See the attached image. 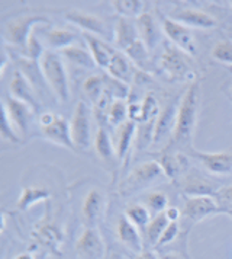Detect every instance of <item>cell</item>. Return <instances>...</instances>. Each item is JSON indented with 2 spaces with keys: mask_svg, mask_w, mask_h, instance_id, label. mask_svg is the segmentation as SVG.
<instances>
[{
  "mask_svg": "<svg viewBox=\"0 0 232 259\" xmlns=\"http://www.w3.org/2000/svg\"><path fill=\"white\" fill-rule=\"evenodd\" d=\"M115 42L119 51H125L128 47H131L137 39H139L137 22L128 18H119L115 25Z\"/></svg>",
  "mask_w": 232,
  "mask_h": 259,
  "instance_id": "d4e9b609",
  "label": "cell"
},
{
  "mask_svg": "<svg viewBox=\"0 0 232 259\" xmlns=\"http://www.w3.org/2000/svg\"><path fill=\"white\" fill-rule=\"evenodd\" d=\"M18 67H19V71L26 77V80L32 84V88L36 91V94L41 95L45 92L48 84H46L45 79H44V74H42L38 60L19 59L18 60Z\"/></svg>",
  "mask_w": 232,
  "mask_h": 259,
  "instance_id": "484cf974",
  "label": "cell"
},
{
  "mask_svg": "<svg viewBox=\"0 0 232 259\" xmlns=\"http://www.w3.org/2000/svg\"><path fill=\"white\" fill-rule=\"evenodd\" d=\"M26 54H28V59L32 60H39L42 57V54L45 53L44 48H42V44L39 42V39L35 35V31L32 32V35L29 36L28 39V44H26Z\"/></svg>",
  "mask_w": 232,
  "mask_h": 259,
  "instance_id": "ee69618b",
  "label": "cell"
},
{
  "mask_svg": "<svg viewBox=\"0 0 232 259\" xmlns=\"http://www.w3.org/2000/svg\"><path fill=\"white\" fill-rule=\"evenodd\" d=\"M112 125H121L124 124L125 121H128V105L125 104V101H121V99H115L112 102V105L107 111V118H106Z\"/></svg>",
  "mask_w": 232,
  "mask_h": 259,
  "instance_id": "8d00e7d4",
  "label": "cell"
},
{
  "mask_svg": "<svg viewBox=\"0 0 232 259\" xmlns=\"http://www.w3.org/2000/svg\"><path fill=\"white\" fill-rule=\"evenodd\" d=\"M60 53H61V56L64 59L69 60L70 63H73V64H76L79 67H83V69L90 70V69H94L97 66L94 59H93L92 53L89 50H86V48L77 46V44H73L70 47L64 48Z\"/></svg>",
  "mask_w": 232,
  "mask_h": 259,
  "instance_id": "83f0119b",
  "label": "cell"
},
{
  "mask_svg": "<svg viewBox=\"0 0 232 259\" xmlns=\"http://www.w3.org/2000/svg\"><path fill=\"white\" fill-rule=\"evenodd\" d=\"M164 179H167V177L157 160L144 162L135 166L128 174V177L121 181V184L118 185V192L122 197H131L151 185L160 184Z\"/></svg>",
  "mask_w": 232,
  "mask_h": 259,
  "instance_id": "7a4b0ae2",
  "label": "cell"
},
{
  "mask_svg": "<svg viewBox=\"0 0 232 259\" xmlns=\"http://www.w3.org/2000/svg\"><path fill=\"white\" fill-rule=\"evenodd\" d=\"M231 5H232V3H231Z\"/></svg>",
  "mask_w": 232,
  "mask_h": 259,
  "instance_id": "680465c9",
  "label": "cell"
},
{
  "mask_svg": "<svg viewBox=\"0 0 232 259\" xmlns=\"http://www.w3.org/2000/svg\"><path fill=\"white\" fill-rule=\"evenodd\" d=\"M39 66L48 88L61 102H67L70 96L69 77L61 56L51 50L45 51L39 59Z\"/></svg>",
  "mask_w": 232,
  "mask_h": 259,
  "instance_id": "3957f363",
  "label": "cell"
},
{
  "mask_svg": "<svg viewBox=\"0 0 232 259\" xmlns=\"http://www.w3.org/2000/svg\"><path fill=\"white\" fill-rule=\"evenodd\" d=\"M215 200L218 201L219 207L222 208V212H226L232 208V184L228 187H223L218 191Z\"/></svg>",
  "mask_w": 232,
  "mask_h": 259,
  "instance_id": "bcb514c9",
  "label": "cell"
},
{
  "mask_svg": "<svg viewBox=\"0 0 232 259\" xmlns=\"http://www.w3.org/2000/svg\"><path fill=\"white\" fill-rule=\"evenodd\" d=\"M231 36H232V29H231Z\"/></svg>",
  "mask_w": 232,
  "mask_h": 259,
  "instance_id": "9f6ffc18",
  "label": "cell"
},
{
  "mask_svg": "<svg viewBox=\"0 0 232 259\" xmlns=\"http://www.w3.org/2000/svg\"><path fill=\"white\" fill-rule=\"evenodd\" d=\"M2 137L3 140H8L13 144H19L22 142V137L19 136V133L16 131L15 125L12 124L8 114L3 109H2Z\"/></svg>",
  "mask_w": 232,
  "mask_h": 259,
  "instance_id": "b9f144b4",
  "label": "cell"
},
{
  "mask_svg": "<svg viewBox=\"0 0 232 259\" xmlns=\"http://www.w3.org/2000/svg\"><path fill=\"white\" fill-rule=\"evenodd\" d=\"M106 208V197L97 188L90 189L81 205V219L86 227H96L102 220Z\"/></svg>",
  "mask_w": 232,
  "mask_h": 259,
  "instance_id": "5bb4252c",
  "label": "cell"
},
{
  "mask_svg": "<svg viewBox=\"0 0 232 259\" xmlns=\"http://www.w3.org/2000/svg\"><path fill=\"white\" fill-rule=\"evenodd\" d=\"M107 74L115 77L118 80L124 83H129L134 80V76H135V66L131 60L128 59L127 54L122 53V51H116L113 59L110 61L109 67L106 69Z\"/></svg>",
  "mask_w": 232,
  "mask_h": 259,
  "instance_id": "cb8c5ba5",
  "label": "cell"
},
{
  "mask_svg": "<svg viewBox=\"0 0 232 259\" xmlns=\"http://www.w3.org/2000/svg\"><path fill=\"white\" fill-rule=\"evenodd\" d=\"M2 109L8 114L11 122L15 125L16 131L22 137V140L29 133V124L34 117V109L28 104L22 101L13 98L12 95H5L3 102H2Z\"/></svg>",
  "mask_w": 232,
  "mask_h": 259,
  "instance_id": "52a82bcc",
  "label": "cell"
},
{
  "mask_svg": "<svg viewBox=\"0 0 232 259\" xmlns=\"http://www.w3.org/2000/svg\"><path fill=\"white\" fill-rule=\"evenodd\" d=\"M49 197H51V191L45 187H26L22 189L21 197L18 198V202H16V207L21 211H26L34 204L46 201Z\"/></svg>",
  "mask_w": 232,
  "mask_h": 259,
  "instance_id": "f1b7e54d",
  "label": "cell"
},
{
  "mask_svg": "<svg viewBox=\"0 0 232 259\" xmlns=\"http://www.w3.org/2000/svg\"><path fill=\"white\" fill-rule=\"evenodd\" d=\"M135 133H137V122H134L131 119H128L124 124L116 127L113 144H115L116 156H118L119 160L125 159V156L129 152L131 146L134 144Z\"/></svg>",
  "mask_w": 232,
  "mask_h": 259,
  "instance_id": "603a6c76",
  "label": "cell"
},
{
  "mask_svg": "<svg viewBox=\"0 0 232 259\" xmlns=\"http://www.w3.org/2000/svg\"><path fill=\"white\" fill-rule=\"evenodd\" d=\"M70 134L77 152H86L92 146V111L79 101L70 119Z\"/></svg>",
  "mask_w": 232,
  "mask_h": 259,
  "instance_id": "5b68a950",
  "label": "cell"
},
{
  "mask_svg": "<svg viewBox=\"0 0 232 259\" xmlns=\"http://www.w3.org/2000/svg\"><path fill=\"white\" fill-rule=\"evenodd\" d=\"M125 215L128 217V220L134 226H137L139 230H144L147 229V226L151 222V214L150 210L145 207V205H141V204H132L129 205L127 210H125Z\"/></svg>",
  "mask_w": 232,
  "mask_h": 259,
  "instance_id": "e575fe53",
  "label": "cell"
},
{
  "mask_svg": "<svg viewBox=\"0 0 232 259\" xmlns=\"http://www.w3.org/2000/svg\"><path fill=\"white\" fill-rule=\"evenodd\" d=\"M161 259H183V256H180L179 253H165Z\"/></svg>",
  "mask_w": 232,
  "mask_h": 259,
  "instance_id": "816d5d0a",
  "label": "cell"
},
{
  "mask_svg": "<svg viewBox=\"0 0 232 259\" xmlns=\"http://www.w3.org/2000/svg\"><path fill=\"white\" fill-rule=\"evenodd\" d=\"M212 57L222 64L232 67V42L231 41H219L212 48Z\"/></svg>",
  "mask_w": 232,
  "mask_h": 259,
  "instance_id": "60d3db41",
  "label": "cell"
},
{
  "mask_svg": "<svg viewBox=\"0 0 232 259\" xmlns=\"http://www.w3.org/2000/svg\"><path fill=\"white\" fill-rule=\"evenodd\" d=\"M179 232H180V229H179V222H171V223L167 226V229L164 230V233H162L161 237H160V240H158V243H157V247L167 246V245L173 243L174 240L177 239V236H179Z\"/></svg>",
  "mask_w": 232,
  "mask_h": 259,
  "instance_id": "f6af8a7d",
  "label": "cell"
},
{
  "mask_svg": "<svg viewBox=\"0 0 232 259\" xmlns=\"http://www.w3.org/2000/svg\"><path fill=\"white\" fill-rule=\"evenodd\" d=\"M135 259H160L157 256V253L155 252H152V250H144V252H141L139 255L135 256Z\"/></svg>",
  "mask_w": 232,
  "mask_h": 259,
  "instance_id": "681fc988",
  "label": "cell"
},
{
  "mask_svg": "<svg viewBox=\"0 0 232 259\" xmlns=\"http://www.w3.org/2000/svg\"><path fill=\"white\" fill-rule=\"evenodd\" d=\"M171 222L168 220L165 211L161 212V214H157V215H154L151 219L150 224L145 229V237H147V240H148V243H150L151 246H157L160 237H161L164 230L167 229V226Z\"/></svg>",
  "mask_w": 232,
  "mask_h": 259,
  "instance_id": "1f68e13d",
  "label": "cell"
},
{
  "mask_svg": "<svg viewBox=\"0 0 232 259\" xmlns=\"http://www.w3.org/2000/svg\"><path fill=\"white\" fill-rule=\"evenodd\" d=\"M161 70L173 80L185 79L192 67V56L177 48L171 42L164 44V53L160 60Z\"/></svg>",
  "mask_w": 232,
  "mask_h": 259,
  "instance_id": "8992f818",
  "label": "cell"
},
{
  "mask_svg": "<svg viewBox=\"0 0 232 259\" xmlns=\"http://www.w3.org/2000/svg\"><path fill=\"white\" fill-rule=\"evenodd\" d=\"M38 236H39L41 242L44 245H48L49 247L57 246V242L60 240V233L57 232V229L54 226H51V224L39 227Z\"/></svg>",
  "mask_w": 232,
  "mask_h": 259,
  "instance_id": "7bdbcfd3",
  "label": "cell"
},
{
  "mask_svg": "<svg viewBox=\"0 0 232 259\" xmlns=\"http://www.w3.org/2000/svg\"><path fill=\"white\" fill-rule=\"evenodd\" d=\"M162 31L168 41L177 48L183 50L189 56L196 54V44L192 35V29L185 25L176 22L170 16H162Z\"/></svg>",
  "mask_w": 232,
  "mask_h": 259,
  "instance_id": "30bf717a",
  "label": "cell"
},
{
  "mask_svg": "<svg viewBox=\"0 0 232 259\" xmlns=\"http://www.w3.org/2000/svg\"><path fill=\"white\" fill-rule=\"evenodd\" d=\"M83 38L87 44V48L89 51L92 53L93 59L96 61V64L99 67H103V69H107L110 61L115 56L116 50L112 48L106 41H103L102 38L99 36L93 35V34H87V32H83Z\"/></svg>",
  "mask_w": 232,
  "mask_h": 259,
  "instance_id": "7402d4cb",
  "label": "cell"
},
{
  "mask_svg": "<svg viewBox=\"0 0 232 259\" xmlns=\"http://www.w3.org/2000/svg\"><path fill=\"white\" fill-rule=\"evenodd\" d=\"M189 156H193L197 159L203 167H206V170L213 174V175H219V177H226L232 174V154L226 152H215V153H208V152H202L196 149H190L187 152Z\"/></svg>",
  "mask_w": 232,
  "mask_h": 259,
  "instance_id": "7c38bea8",
  "label": "cell"
},
{
  "mask_svg": "<svg viewBox=\"0 0 232 259\" xmlns=\"http://www.w3.org/2000/svg\"><path fill=\"white\" fill-rule=\"evenodd\" d=\"M199 104H200V88L197 83H193L187 88V91L179 101L173 139L170 144L164 149L165 152H170L171 149H182L189 152L192 149V139L196 127Z\"/></svg>",
  "mask_w": 232,
  "mask_h": 259,
  "instance_id": "6da1fadb",
  "label": "cell"
},
{
  "mask_svg": "<svg viewBox=\"0 0 232 259\" xmlns=\"http://www.w3.org/2000/svg\"><path fill=\"white\" fill-rule=\"evenodd\" d=\"M180 181H182L180 188L186 197H213L215 198L220 189L215 182H212L210 179L203 177L196 170L187 172Z\"/></svg>",
  "mask_w": 232,
  "mask_h": 259,
  "instance_id": "4fadbf2b",
  "label": "cell"
},
{
  "mask_svg": "<svg viewBox=\"0 0 232 259\" xmlns=\"http://www.w3.org/2000/svg\"><path fill=\"white\" fill-rule=\"evenodd\" d=\"M218 212H222V208L213 197H187L182 214L192 223H199Z\"/></svg>",
  "mask_w": 232,
  "mask_h": 259,
  "instance_id": "8fae6325",
  "label": "cell"
},
{
  "mask_svg": "<svg viewBox=\"0 0 232 259\" xmlns=\"http://www.w3.org/2000/svg\"><path fill=\"white\" fill-rule=\"evenodd\" d=\"M171 19L176 22L185 25L187 28H197V29H210L216 26V19L209 13L192 9V8H177L171 12Z\"/></svg>",
  "mask_w": 232,
  "mask_h": 259,
  "instance_id": "2e32d148",
  "label": "cell"
},
{
  "mask_svg": "<svg viewBox=\"0 0 232 259\" xmlns=\"http://www.w3.org/2000/svg\"><path fill=\"white\" fill-rule=\"evenodd\" d=\"M6 64H8V53L5 51V53H3V61H2V69H0V73H2V74L5 73Z\"/></svg>",
  "mask_w": 232,
  "mask_h": 259,
  "instance_id": "f907efd6",
  "label": "cell"
},
{
  "mask_svg": "<svg viewBox=\"0 0 232 259\" xmlns=\"http://www.w3.org/2000/svg\"><path fill=\"white\" fill-rule=\"evenodd\" d=\"M104 88H106V92L110 95L113 99L124 101L125 98H128V95H129V86H128V83L121 82V80H118V79L109 76V74H104Z\"/></svg>",
  "mask_w": 232,
  "mask_h": 259,
  "instance_id": "74e56055",
  "label": "cell"
},
{
  "mask_svg": "<svg viewBox=\"0 0 232 259\" xmlns=\"http://www.w3.org/2000/svg\"><path fill=\"white\" fill-rule=\"evenodd\" d=\"M116 235H118L119 242L122 245H125L131 252H134L137 255H139L141 252H144L139 229L128 220L127 215H121L119 217L118 224H116Z\"/></svg>",
  "mask_w": 232,
  "mask_h": 259,
  "instance_id": "44dd1931",
  "label": "cell"
},
{
  "mask_svg": "<svg viewBox=\"0 0 232 259\" xmlns=\"http://www.w3.org/2000/svg\"><path fill=\"white\" fill-rule=\"evenodd\" d=\"M94 149L97 156L103 160L104 163H115L118 159L116 156V149L112 137L109 136L107 130L103 125H99L94 136Z\"/></svg>",
  "mask_w": 232,
  "mask_h": 259,
  "instance_id": "4316f807",
  "label": "cell"
},
{
  "mask_svg": "<svg viewBox=\"0 0 232 259\" xmlns=\"http://www.w3.org/2000/svg\"><path fill=\"white\" fill-rule=\"evenodd\" d=\"M9 94L22 101L25 104L31 106L34 111H38L39 109V101L36 98V91L32 88V84L26 80V77L23 76L21 71H15L13 77H12L11 84H9Z\"/></svg>",
  "mask_w": 232,
  "mask_h": 259,
  "instance_id": "ffe728a7",
  "label": "cell"
},
{
  "mask_svg": "<svg viewBox=\"0 0 232 259\" xmlns=\"http://www.w3.org/2000/svg\"><path fill=\"white\" fill-rule=\"evenodd\" d=\"M64 18H66V21H69L70 24L81 28L83 32L93 34V35L99 36V38H104V41H109L112 38L115 39V35L110 32V28L104 24V21H102L96 15L81 12V11H77V9H71L69 12H66Z\"/></svg>",
  "mask_w": 232,
  "mask_h": 259,
  "instance_id": "ba28073f",
  "label": "cell"
},
{
  "mask_svg": "<svg viewBox=\"0 0 232 259\" xmlns=\"http://www.w3.org/2000/svg\"><path fill=\"white\" fill-rule=\"evenodd\" d=\"M46 44L54 50H64L70 47L73 44H76L77 36L74 32H71L69 29H63V28H54L45 32Z\"/></svg>",
  "mask_w": 232,
  "mask_h": 259,
  "instance_id": "f546056e",
  "label": "cell"
},
{
  "mask_svg": "<svg viewBox=\"0 0 232 259\" xmlns=\"http://www.w3.org/2000/svg\"><path fill=\"white\" fill-rule=\"evenodd\" d=\"M177 106L174 102H168L160 111V115L155 121L154 130V144L161 146L165 142H171L176 128V118H177Z\"/></svg>",
  "mask_w": 232,
  "mask_h": 259,
  "instance_id": "9a60e30c",
  "label": "cell"
},
{
  "mask_svg": "<svg viewBox=\"0 0 232 259\" xmlns=\"http://www.w3.org/2000/svg\"><path fill=\"white\" fill-rule=\"evenodd\" d=\"M145 207L150 210L152 215L161 214L168 207V198L164 192H151L145 200Z\"/></svg>",
  "mask_w": 232,
  "mask_h": 259,
  "instance_id": "ab89813d",
  "label": "cell"
},
{
  "mask_svg": "<svg viewBox=\"0 0 232 259\" xmlns=\"http://www.w3.org/2000/svg\"><path fill=\"white\" fill-rule=\"evenodd\" d=\"M41 134L48 142L54 143V144L61 146V147H66V149H69L71 152H77L74 144H73V140H71L70 122L66 118L61 117V115H57L55 119L49 125L42 127L41 128Z\"/></svg>",
  "mask_w": 232,
  "mask_h": 259,
  "instance_id": "e0dca14e",
  "label": "cell"
},
{
  "mask_svg": "<svg viewBox=\"0 0 232 259\" xmlns=\"http://www.w3.org/2000/svg\"><path fill=\"white\" fill-rule=\"evenodd\" d=\"M225 214H229V215H231V217H232V208H231V210H228V211L225 212Z\"/></svg>",
  "mask_w": 232,
  "mask_h": 259,
  "instance_id": "db71d44e",
  "label": "cell"
},
{
  "mask_svg": "<svg viewBox=\"0 0 232 259\" xmlns=\"http://www.w3.org/2000/svg\"><path fill=\"white\" fill-rule=\"evenodd\" d=\"M127 54V57L132 63L134 66L139 69V70L145 71L147 67H148V63H150V50L147 48V46L141 41V39H137L131 47H128L125 51H122Z\"/></svg>",
  "mask_w": 232,
  "mask_h": 259,
  "instance_id": "4dcf8cb0",
  "label": "cell"
},
{
  "mask_svg": "<svg viewBox=\"0 0 232 259\" xmlns=\"http://www.w3.org/2000/svg\"><path fill=\"white\" fill-rule=\"evenodd\" d=\"M157 162L162 167L167 179L176 181V179L183 178L187 174L186 170H187L189 162H187L186 154L182 152H165L164 150L158 156Z\"/></svg>",
  "mask_w": 232,
  "mask_h": 259,
  "instance_id": "d6986e66",
  "label": "cell"
},
{
  "mask_svg": "<svg viewBox=\"0 0 232 259\" xmlns=\"http://www.w3.org/2000/svg\"><path fill=\"white\" fill-rule=\"evenodd\" d=\"M15 259H32V258H31L29 255H26V253H25V255H19V256H16Z\"/></svg>",
  "mask_w": 232,
  "mask_h": 259,
  "instance_id": "f5cc1de1",
  "label": "cell"
},
{
  "mask_svg": "<svg viewBox=\"0 0 232 259\" xmlns=\"http://www.w3.org/2000/svg\"><path fill=\"white\" fill-rule=\"evenodd\" d=\"M119 18H139L144 11V2L141 0H112L110 2Z\"/></svg>",
  "mask_w": 232,
  "mask_h": 259,
  "instance_id": "d6a6232c",
  "label": "cell"
},
{
  "mask_svg": "<svg viewBox=\"0 0 232 259\" xmlns=\"http://www.w3.org/2000/svg\"><path fill=\"white\" fill-rule=\"evenodd\" d=\"M155 121L157 119L137 124V133H135V140H134L137 150H145L147 147H150L151 144H154Z\"/></svg>",
  "mask_w": 232,
  "mask_h": 259,
  "instance_id": "836d02e7",
  "label": "cell"
},
{
  "mask_svg": "<svg viewBox=\"0 0 232 259\" xmlns=\"http://www.w3.org/2000/svg\"><path fill=\"white\" fill-rule=\"evenodd\" d=\"M137 29H138L139 39L147 46V48L152 51L157 47L162 39V28H160L158 22L155 21L154 15L148 12H144L139 18L135 19Z\"/></svg>",
  "mask_w": 232,
  "mask_h": 259,
  "instance_id": "ac0fdd59",
  "label": "cell"
},
{
  "mask_svg": "<svg viewBox=\"0 0 232 259\" xmlns=\"http://www.w3.org/2000/svg\"><path fill=\"white\" fill-rule=\"evenodd\" d=\"M142 106V121L141 122H145V121H152V119H157V117L160 115V106H158V101L155 98V95L152 92H148L145 95L144 101L141 102Z\"/></svg>",
  "mask_w": 232,
  "mask_h": 259,
  "instance_id": "f35d334b",
  "label": "cell"
},
{
  "mask_svg": "<svg viewBox=\"0 0 232 259\" xmlns=\"http://www.w3.org/2000/svg\"><path fill=\"white\" fill-rule=\"evenodd\" d=\"M229 69H231V71H232V67H229Z\"/></svg>",
  "mask_w": 232,
  "mask_h": 259,
  "instance_id": "6f0895ef",
  "label": "cell"
},
{
  "mask_svg": "<svg viewBox=\"0 0 232 259\" xmlns=\"http://www.w3.org/2000/svg\"><path fill=\"white\" fill-rule=\"evenodd\" d=\"M165 214H167V217H168L170 222H179V219H180V215H182V212L179 211L176 207H168V208L165 210Z\"/></svg>",
  "mask_w": 232,
  "mask_h": 259,
  "instance_id": "c3c4849f",
  "label": "cell"
},
{
  "mask_svg": "<svg viewBox=\"0 0 232 259\" xmlns=\"http://www.w3.org/2000/svg\"><path fill=\"white\" fill-rule=\"evenodd\" d=\"M231 94H232V84H231Z\"/></svg>",
  "mask_w": 232,
  "mask_h": 259,
  "instance_id": "11a10c76",
  "label": "cell"
},
{
  "mask_svg": "<svg viewBox=\"0 0 232 259\" xmlns=\"http://www.w3.org/2000/svg\"><path fill=\"white\" fill-rule=\"evenodd\" d=\"M83 91L84 94L90 98V101L93 102V105H96L100 98L103 96L106 92V88H104V76H90L87 77L84 83H83Z\"/></svg>",
  "mask_w": 232,
  "mask_h": 259,
  "instance_id": "d590c367",
  "label": "cell"
},
{
  "mask_svg": "<svg viewBox=\"0 0 232 259\" xmlns=\"http://www.w3.org/2000/svg\"><path fill=\"white\" fill-rule=\"evenodd\" d=\"M76 253L80 259H104L106 243L97 227H86L76 242Z\"/></svg>",
  "mask_w": 232,
  "mask_h": 259,
  "instance_id": "9c48e42d",
  "label": "cell"
},
{
  "mask_svg": "<svg viewBox=\"0 0 232 259\" xmlns=\"http://www.w3.org/2000/svg\"><path fill=\"white\" fill-rule=\"evenodd\" d=\"M128 118L139 124L142 121V106L138 102H131L128 105Z\"/></svg>",
  "mask_w": 232,
  "mask_h": 259,
  "instance_id": "7dc6e473",
  "label": "cell"
},
{
  "mask_svg": "<svg viewBox=\"0 0 232 259\" xmlns=\"http://www.w3.org/2000/svg\"><path fill=\"white\" fill-rule=\"evenodd\" d=\"M49 19L42 15H23L8 21L3 28V38L6 42L16 47L26 48L28 39L38 25H49Z\"/></svg>",
  "mask_w": 232,
  "mask_h": 259,
  "instance_id": "277c9868",
  "label": "cell"
}]
</instances>
